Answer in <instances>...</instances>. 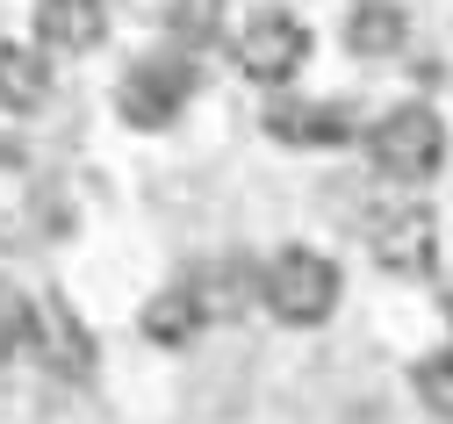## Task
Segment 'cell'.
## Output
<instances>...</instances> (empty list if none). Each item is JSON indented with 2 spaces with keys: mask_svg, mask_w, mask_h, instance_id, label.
I'll return each instance as SVG.
<instances>
[{
  "mask_svg": "<svg viewBox=\"0 0 453 424\" xmlns=\"http://www.w3.org/2000/svg\"><path fill=\"white\" fill-rule=\"evenodd\" d=\"M188 101H195V58H180V50L144 58V66H130V80L116 87V108H123L130 130H165Z\"/></svg>",
  "mask_w": 453,
  "mask_h": 424,
  "instance_id": "3",
  "label": "cell"
},
{
  "mask_svg": "<svg viewBox=\"0 0 453 424\" xmlns=\"http://www.w3.org/2000/svg\"><path fill=\"white\" fill-rule=\"evenodd\" d=\"M165 36L180 43V58L188 50H209L223 36V0H173V8H165Z\"/></svg>",
  "mask_w": 453,
  "mask_h": 424,
  "instance_id": "11",
  "label": "cell"
},
{
  "mask_svg": "<svg viewBox=\"0 0 453 424\" xmlns=\"http://www.w3.org/2000/svg\"><path fill=\"white\" fill-rule=\"evenodd\" d=\"M303 58H310V29H303L288 8H259V15L238 29V66H245L252 80H266V87L296 80Z\"/></svg>",
  "mask_w": 453,
  "mask_h": 424,
  "instance_id": "4",
  "label": "cell"
},
{
  "mask_svg": "<svg viewBox=\"0 0 453 424\" xmlns=\"http://www.w3.org/2000/svg\"><path fill=\"white\" fill-rule=\"evenodd\" d=\"M50 94V66L29 43H0V108H36Z\"/></svg>",
  "mask_w": 453,
  "mask_h": 424,
  "instance_id": "10",
  "label": "cell"
},
{
  "mask_svg": "<svg viewBox=\"0 0 453 424\" xmlns=\"http://www.w3.org/2000/svg\"><path fill=\"white\" fill-rule=\"evenodd\" d=\"M259 295L280 324H324L338 310V266L324 252H280L259 274Z\"/></svg>",
  "mask_w": 453,
  "mask_h": 424,
  "instance_id": "2",
  "label": "cell"
},
{
  "mask_svg": "<svg viewBox=\"0 0 453 424\" xmlns=\"http://www.w3.org/2000/svg\"><path fill=\"white\" fill-rule=\"evenodd\" d=\"M367 151H374V166L388 180H432L439 158H446V130H439V115L425 101H403L367 130Z\"/></svg>",
  "mask_w": 453,
  "mask_h": 424,
  "instance_id": "1",
  "label": "cell"
},
{
  "mask_svg": "<svg viewBox=\"0 0 453 424\" xmlns=\"http://www.w3.org/2000/svg\"><path fill=\"white\" fill-rule=\"evenodd\" d=\"M101 36H108V8H101V0H36V43L43 50L80 58Z\"/></svg>",
  "mask_w": 453,
  "mask_h": 424,
  "instance_id": "7",
  "label": "cell"
},
{
  "mask_svg": "<svg viewBox=\"0 0 453 424\" xmlns=\"http://www.w3.org/2000/svg\"><path fill=\"white\" fill-rule=\"evenodd\" d=\"M374 259H381L388 274H432V259H439V223H432L425 209L381 216V223H374Z\"/></svg>",
  "mask_w": 453,
  "mask_h": 424,
  "instance_id": "6",
  "label": "cell"
},
{
  "mask_svg": "<svg viewBox=\"0 0 453 424\" xmlns=\"http://www.w3.org/2000/svg\"><path fill=\"white\" fill-rule=\"evenodd\" d=\"M36 310H43V302H29L15 281H0V359L36 338Z\"/></svg>",
  "mask_w": 453,
  "mask_h": 424,
  "instance_id": "12",
  "label": "cell"
},
{
  "mask_svg": "<svg viewBox=\"0 0 453 424\" xmlns=\"http://www.w3.org/2000/svg\"><path fill=\"white\" fill-rule=\"evenodd\" d=\"M36 324H43L50 352H58V367H65V374H87V331H73V317L58 310V302H43V310H36Z\"/></svg>",
  "mask_w": 453,
  "mask_h": 424,
  "instance_id": "13",
  "label": "cell"
},
{
  "mask_svg": "<svg viewBox=\"0 0 453 424\" xmlns=\"http://www.w3.org/2000/svg\"><path fill=\"white\" fill-rule=\"evenodd\" d=\"M266 130H273V144H288V151H331V144L353 137V123H346L338 101H273Z\"/></svg>",
  "mask_w": 453,
  "mask_h": 424,
  "instance_id": "5",
  "label": "cell"
},
{
  "mask_svg": "<svg viewBox=\"0 0 453 424\" xmlns=\"http://www.w3.org/2000/svg\"><path fill=\"white\" fill-rule=\"evenodd\" d=\"M403 36H411V22H403V8H395V0H360L353 22H346V43H353L360 58H388V50H403Z\"/></svg>",
  "mask_w": 453,
  "mask_h": 424,
  "instance_id": "9",
  "label": "cell"
},
{
  "mask_svg": "<svg viewBox=\"0 0 453 424\" xmlns=\"http://www.w3.org/2000/svg\"><path fill=\"white\" fill-rule=\"evenodd\" d=\"M202 324H209V302L195 295V281H173L144 302V338L151 345H188Z\"/></svg>",
  "mask_w": 453,
  "mask_h": 424,
  "instance_id": "8",
  "label": "cell"
}]
</instances>
